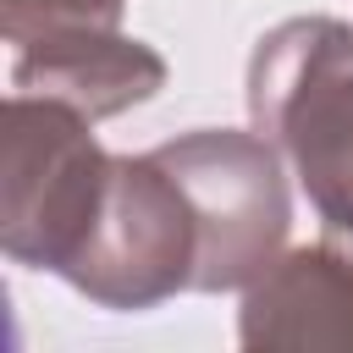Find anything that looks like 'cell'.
<instances>
[{
	"label": "cell",
	"mask_w": 353,
	"mask_h": 353,
	"mask_svg": "<svg viewBox=\"0 0 353 353\" xmlns=\"http://www.w3.org/2000/svg\"><path fill=\"white\" fill-rule=\"evenodd\" d=\"M110 160L116 154L94 143L83 110L17 88L6 105V176H0L6 254L66 276L99 215Z\"/></svg>",
	"instance_id": "2"
},
{
	"label": "cell",
	"mask_w": 353,
	"mask_h": 353,
	"mask_svg": "<svg viewBox=\"0 0 353 353\" xmlns=\"http://www.w3.org/2000/svg\"><path fill=\"white\" fill-rule=\"evenodd\" d=\"M121 0H0V28L11 44L72 33V28H116Z\"/></svg>",
	"instance_id": "7"
},
{
	"label": "cell",
	"mask_w": 353,
	"mask_h": 353,
	"mask_svg": "<svg viewBox=\"0 0 353 353\" xmlns=\"http://www.w3.org/2000/svg\"><path fill=\"white\" fill-rule=\"evenodd\" d=\"M248 110L259 138L292 160L320 237L353 254V28L292 17L265 33L248 66Z\"/></svg>",
	"instance_id": "1"
},
{
	"label": "cell",
	"mask_w": 353,
	"mask_h": 353,
	"mask_svg": "<svg viewBox=\"0 0 353 353\" xmlns=\"http://www.w3.org/2000/svg\"><path fill=\"white\" fill-rule=\"evenodd\" d=\"M17 88L22 94H44L61 99L72 110L94 116H116L138 99H149L165 83V61L138 44L121 39L116 28H72V33H44L17 44Z\"/></svg>",
	"instance_id": "5"
},
{
	"label": "cell",
	"mask_w": 353,
	"mask_h": 353,
	"mask_svg": "<svg viewBox=\"0 0 353 353\" xmlns=\"http://www.w3.org/2000/svg\"><path fill=\"white\" fill-rule=\"evenodd\" d=\"M182 182L199 215V292L259 281L287 237V188L270 138L254 132H188L154 149Z\"/></svg>",
	"instance_id": "4"
},
{
	"label": "cell",
	"mask_w": 353,
	"mask_h": 353,
	"mask_svg": "<svg viewBox=\"0 0 353 353\" xmlns=\"http://www.w3.org/2000/svg\"><path fill=\"white\" fill-rule=\"evenodd\" d=\"M248 347H353V254L336 243L276 259L243 298Z\"/></svg>",
	"instance_id": "6"
},
{
	"label": "cell",
	"mask_w": 353,
	"mask_h": 353,
	"mask_svg": "<svg viewBox=\"0 0 353 353\" xmlns=\"http://www.w3.org/2000/svg\"><path fill=\"white\" fill-rule=\"evenodd\" d=\"M199 276V215L160 154L110 160L99 215L66 281L105 309H149Z\"/></svg>",
	"instance_id": "3"
}]
</instances>
